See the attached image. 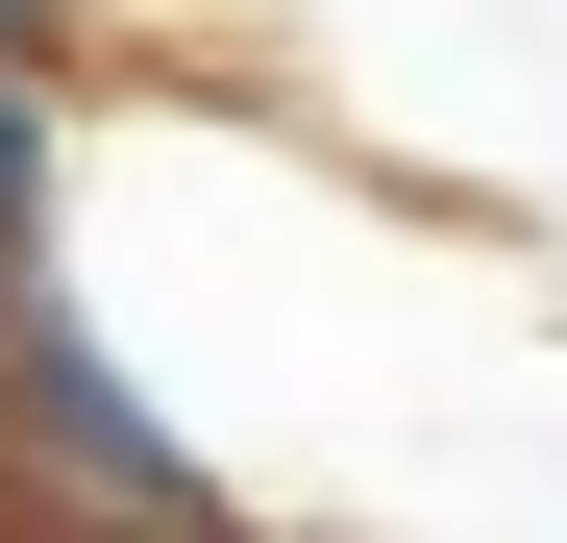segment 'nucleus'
Wrapping results in <instances>:
<instances>
[{"label": "nucleus", "instance_id": "obj_1", "mask_svg": "<svg viewBox=\"0 0 567 543\" xmlns=\"http://www.w3.org/2000/svg\"><path fill=\"white\" fill-rule=\"evenodd\" d=\"M198 519H247V494L148 420V371L74 321V272H25L0 297V543H198Z\"/></svg>", "mask_w": 567, "mask_h": 543}, {"label": "nucleus", "instance_id": "obj_2", "mask_svg": "<svg viewBox=\"0 0 567 543\" xmlns=\"http://www.w3.org/2000/svg\"><path fill=\"white\" fill-rule=\"evenodd\" d=\"M50 223H74V100H50V74H0V297L50 272Z\"/></svg>", "mask_w": 567, "mask_h": 543}, {"label": "nucleus", "instance_id": "obj_3", "mask_svg": "<svg viewBox=\"0 0 567 543\" xmlns=\"http://www.w3.org/2000/svg\"><path fill=\"white\" fill-rule=\"evenodd\" d=\"M50 50H74V0H0V74H50Z\"/></svg>", "mask_w": 567, "mask_h": 543}, {"label": "nucleus", "instance_id": "obj_4", "mask_svg": "<svg viewBox=\"0 0 567 543\" xmlns=\"http://www.w3.org/2000/svg\"><path fill=\"white\" fill-rule=\"evenodd\" d=\"M198 543H271V519H198Z\"/></svg>", "mask_w": 567, "mask_h": 543}]
</instances>
